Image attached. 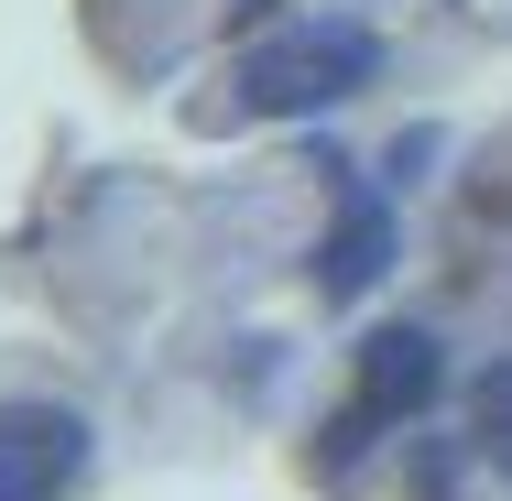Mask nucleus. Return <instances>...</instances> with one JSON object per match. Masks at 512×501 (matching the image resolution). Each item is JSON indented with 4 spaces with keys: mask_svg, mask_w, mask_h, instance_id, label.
I'll list each match as a JSON object with an SVG mask.
<instances>
[{
    "mask_svg": "<svg viewBox=\"0 0 512 501\" xmlns=\"http://www.w3.org/2000/svg\"><path fill=\"white\" fill-rule=\"evenodd\" d=\"M371 77H382V33H371V22H338V11L262 33V44L229 66V88H240L251 120H316V109L360 99Z\"/></svg>",
    "mask_w": 512,
    "mask_h": 501,
    "instance_id": "nucleus-1",
    "label": "nucleus"
},
{
    "mask_svg": "<svg viewBox=\"0 0 512 501\" xmlns=\"http://www.w3.org/2000/svg\"><path fill=\"white\" fill-rule=\"evenodd\" d=\"M447 382V349H436V327H371L360 338V403H349V436H338V458L371 436V425H414L425 403Z\"/></svg>",
    "mask_w": 512,
    "mask_h": 501,
    "instance_id": "nucleus-2",
    "label": "nucleus"
},
{
    "mask_svg": "<svg viewBox=\"0 0 512 501\" xmlns=\"http://www.w3.org/2000/svg\"><path fill=\"white\" fill-rule=\"evenodd\" d=\"M88 469V425L66 403H0V501H66Z\"/></svg>",
    "mask_w": 512,
    "mask_h": 501,
    "instance_id": "nucleus-3",
    "label": "nucleus"
},
{
    "mask_svg": "<svg viewBox=\"0 0 512 501\" xmlns=\"http://www.w3.org/2000/svg\"><path fill=\"white\" fill-rule=\"evenodd\" d=\"M382 273H393V207H382V186H338V218L316 240V295L349 305V295H371Z\"/></svg>",
    "mask_w": 512,
    "mask_h": 501,
    "instance_id": "nucleus-4",
    "label": "nucleus"
},
{
    "mask_svg": "<svg viewBox=\"0 0 512 501\" xmlns=\"http://www.w3.org/2000/svg\"><path fill=\"white\" fill-rule=\"evenodd\" d=\"M469 436H480V458L512 480V360L480 371V393H469Z\"/></svg>",
    "mask_w": 512,
    "mask_h": 501,
    "instance_id": "nucleus-5",
    "label": "nucleus"
}]
</instances>
